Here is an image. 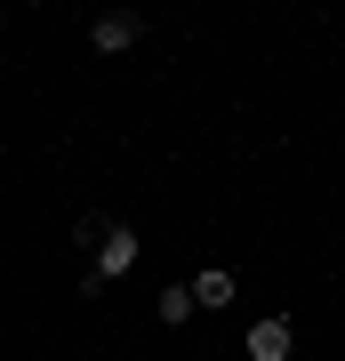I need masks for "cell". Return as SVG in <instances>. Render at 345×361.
<instances>
[{"mask_svg":"<svg viewBox=\"0 0 345 361\" xmlns=\"http://www.w3.org/2000/svg\"><path fill=\"white\" fill-rule=\"evenodd\" d=\"M241 353H249V361H289V353H297V329H289V322H249Z\"/></svg>","mask_w":345,"mask_h":361,"instance_id":"1","label":"cell"},{"mask_svg":"<svg viewBox=\"0 0 345 361\" xmlns=\"http://www.w3.org/2000/svg\"><path fill=\"white\" fill-rule=\"evenodd\" d=\"M128 265H137V233H128V225H113V233H104V249L89 257V273H97V281H121Z\"/></svg>","mask_w":345,"mask_h":361,"instance_id":"2","label":"cell"},{"mask_svg":"<svg viewBox=\"0 0 345 361\" xmlns=\"http://www.w3.org/2000/svg\"><path fill=\"white\" fill-rule=\"evenodd\" d=\"M89 40H97L104 56H121V49H137V40H145V16H128V8H104Z\"/></svg>","mask_w":345,"mask_h":361,"instance_id":"3","label":"cell"},{"mask_svg":"<svg viewBox=\"0 0 345 361\" xmlns=\"http://www.w3.org/2000/svg\"><path fill=\"white\" fill-rule=\"evenodd\" d=\"M233 289H241V281H233V265H201V273H193V305H201V313L233 305Z\"/></svg>","mask_w":345,"mask_h":361,"instance_id":"4","label":"cell"},{"mask_svg":"<svg viewBox=\"0 0 345 361\" xmlns=\"http://www.w3.org/2000/svg\"><path fill=\"white\" fill-rule=\"evenodd\" d=\"M161 322H169V329H185V322H193V289H185V281H177V289H161Z\"/></svg>","mask_w":345,"mask_h":361,"instance_id":"5","label":"cell"},{"mask_svg":"<svg viewBox=\"0 0 345 361\" xmlns=\"http://www.w3.org/2000/svg\"><path fill=\"white\" fill-rule=\"evenodd\" d=\"M104 233H113L104 217H80V225H73V241H80V249H104Z\"/></svg>","mask_w":345,"mask_h":361,"instance_id":"6","label":"cell"}]
</instances>
